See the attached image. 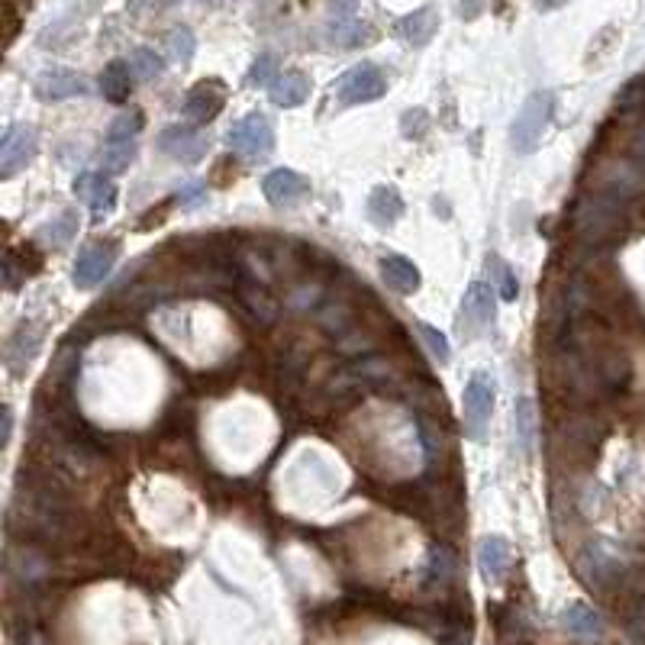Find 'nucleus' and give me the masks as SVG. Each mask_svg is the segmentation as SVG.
<instances>
[{"mask_svg": "<svg viewBox=\"0 0 645 645\" xmlns=\"http://www.w3.org/2000/svg\"><path fill=\"white\" fill-rule=\"evenodd\" d=\"M207 136L194 126H168L159 136V152L175 162H200L207 155Z\"/></svg>", "mask_w": 645, "mask_h": 645, "instance_id": "11", "label": "nucleus"}, {"mask_svg": "<svg viewBox=\"0 0 645 645\" xmlns=\"http://www.w3.org/2000/svg\"><path fill=\"white\" fill-rule=\"evenodd\" d=\"M275 59H271V55H258L255 59V65L249 68V84L252 88H271V84H275Z\"/></svg>", "mask_w": 645, "mask_h": 645, "instance_id": "31", "label": "nucleus"}, {"mask_svg": "<svg viewBox=\"0 0 645 645\" xmlns=\"http://www.w3.org/2000/svg\"><path fill=\"white\" fill-rule=\"evenodd\" d=\"M552 94L549 91H536L526 97V104L516 113V120L510 126V146L520 155H533L539 149L542 136H546L549 120H552Z\"/></svg>", "mask_w": 645, "mask_h": 645, "instance_id": "2", "label": "nucleus"}, {"mask_svg": "<svg viewBox=\"0 0 645 645\" xmlns=\"http://www.w3.org/2000/svg\"><path fill=\"white\" fill-rule=\"evenodd\" d=\"M36 94L42 100L81 97V94H88V81H84V75H78V71H71V68H49V71H42V75H39Z\"/></svg>", "mask_w": 645, "mask_h": 645, "instance_id": "14", "label": "nucleus"}, {"mask_svg": "<svg viewBox=\"0 0 645 645\" xmlns=\"http://www.w3.org/2000/svg\"><path fill=\"white\" fill-rule=\"evenodd\" d=\"M516 442L523 452H533L536 446V404L529 397L516 400Z\"/></svg>", "mask_w": 645, "mask_h": 645, "instance_id": "25", "label": "nucleus"}, {"mask_svg": "<svg viewBox=\"0 0 645 645\" xmlns=\"http://www.w3.org/2000/svg\"><path fill=\"white\" fill-rule=\"evenodd\" d=\"M623 200L616 191H610L607 184L597 188L594 194H587L578 210H575V236L584 246H604L616 236L623 220Z\"/></svg>", "mask_w": 645, "mask_h": 645, "instance_id": "1", "label": "nucleus"}, {"mask_svg": "<svg viewBox=\"0 0 645 645\" xmlns=\"http://www.w3.org/2000/svg\"><path fill=\"white\" fill-rule=\"evenodd\" d=\"M223 104H226V84L220 78H207V81H197L188 91L181 110L191 126H207L210 120H217Z\"/></svg>", "mask_w": 645, "mask_h": 645, "instance_id": "9", "label": "nucleus"}, {"mask_svg": "<svg viewBox=\"0 0 645 645\" xmlns=\"http://www.w3.org/2000/svg\"><path fill=\"white\" fill-rule=\"evenodd\" d=\"M78 236V213L75 210H62L52 223H46L36 233V239L49 242V246H68L71 239Z\"/></svg>", "mask_w": 645, "mask_h": 645, "instance_id": "24", "label": "nucleus"}, {"mask_svg": "<svg viewBox=\"0 0 645 645\" xmlns=\"http://www.w3.org/2000/svg\"><path fill=\"white\" fill-rule=\"evenodd\" d=\"M207 197V188L204 184H184V188L178 191V200H181V207H191V204H200V200Z\"/></svg>", "mask_w": 645, "mask_h": 645, "instance_id": "33", "label": "nucleus"}, {"mask_svg": "<svg viewBox=\"0 0 645 645\" xmlns=\"http://www.w3.org/2000/svg\"><path fill=\"white\" fill-rule=\"evenodd\" d=\"M381 278L387 281V288L397 294H417L420 291V268L413 265V258L407 255H384L381 258Z\"/></svg>", "mask_w": 645, "mask_h": 645, "instance_id": "16", "label": "nucleus"}, {"mask_svg": "<svg viewBox=\"0 0 645 645\" xmlns=\"http://www.w3.org/2000/svg\"><path fill=\"white\" fill-rule=\"evenodd\" d=\"M113 262H117V246H113V242H104V239L91 242V246L78 255L75 271H71V281H75L78 291H91L110 275Z\"/></svg>", "mask_w": 645, "mask_h": 645, "instance_id": "8", "label": "nucleus"}, {"mask_svg": "<svg viewBox=\"0 0 645 645\" xmlns=\"http://www.w3.org/2000/svg\"><path fill=\"white\" fill-rule=\"evenodd\" d=\"M462 407H465V433L468 439L481 442L484 429L491 423V410H494V381L487 371H475L465 384L462 394Z\"/></svg>", "mask_w": 645, "mask_h": 645, "instance_id": "4", "label": "nucleus"}, {"mask_svg": "<svg viewBox=\"0 0 645 645\" xmlns=\"http://www.w3.org/2000/svg\"><path fill=\"white\" fill-rule=\"evenodd\" d=\"M36 352H39V329L20 326L7 342V365L13 368V375H23V368L33 362Z\"/></svg>", "mask_w": 645, "mask_h": 645, "instance_id": "21", "label": "nucleus"}, {"mask_svg": "<svg viewBox=\"0 0 645 645\" xmlns=\"http://www.w3.org/2000/svg\"><path fill=\"white\" fill-rule=\"evenodd\" d=\"M268 94L278 107H300L310 97V78L300 75V71H284L268 88Z\"/></svg>", "mask_w": 645, "mask_h": 645, "instance_id": "20", "label": "nucleus"}, {"mask_svg": "<svg viewBox=\"0 0 645 645\" xmlns=\"http://www.w3.org/2000/svg\"><path fill=\"white\" fill-rule=\"evenodd\" d=\"M433 33H436V13L429 7L400 20V36H404L410 46H426V42L433 39Z\"/></svg>", "mask_w": 645, "mask_h": 645, "instance_id": "23", "label": "nucleus"}, {"mask_svg": "<svg viewBox=\"0 0 645 645\" xmlns=\"http://www.w3.org/2000/svg\"><path fill=\"white\" fill-rule=\"evenodd\" d=\"M384 94H387V78H384V71L371 62L349 68L346 75L336 81V97L342 107L371 104V100H378Z\"/></svg>", "mask_w": 645, "mask_h": 645, "instance_id": "5", "label": "nucleus"}, {"mask_svg": "<svg viewBox=\"0 0 645 645\" xmlns=\"http://www.w3.org/2000/svg\"><path fill=\"white\" fill-rule=\"evenodd\" d=\"M400 217H404V197H400L394 184H378V188L368 194V220L378 229H387Z\"/></svg>", "mask_w": 645, "mask_h": 645, "instance_id": "17", "label": "nucleus"}, {"mask_svg": "<svg viewBox=\"0 0 645 645\" xmlns=\"http://www.w3.org/2000/svg\"><path fill=\"white\" fill-rule=\"evenodd\" d=\"M39 152V136L30 123H17L4 133L0 142V178H13L36 159Z\"/></svg>", "mask_w": 645, "mask_h": 645, "instance_id": "7", "label": "nucleus"}, {"mask_svg": "<svg viewBox=\"0 0 645 645\" xmlns=\"http://www.w3.org/2000/svg\"><path fill=\"white\" fill-rule=\"evenodd\" d=\"M168 52H171V59H178V62H191L194 59L197 39H194V33L188 30V26H178V30L168 36Z\"/></svg>", "mask_w": 645, "mask_h": 645, "instance_id": "30", "label": "nucleus"}, {"mask_svg": "<svg viewBox=\"0 0 645 645\" xmlns=\"http://www.w3.org/2000/svg\"><path fill=\"white\" fill-rule=\"evenodd\" d=\"M139 129H142V113H136V110H129L110 123L107 139H104V171L110 178L123 175V171L133 165Z\"/></svg>", "mask_w": 645, "mask_h": 645, "instance_id": "3", "label": "nucleus"}, {"mask_svg": "<svg viewBox=\"0 0 645 645\" xmlns=\"http://www.w3.org/2000/svg\"><path fill=\"white\" fill-rule=\"evenodd\" d=\"M129 68H133V75L142 78V81H152V78H159L162 71H165V59L155 49H146V46H139L133 55H129Z\"/></svg>", "mask_w": 645, "mask_h": 645, "instance_id": "28", "label": "nucleus"}, {"mask_svg": "<svg viewBox=\"0 0 645 645\" xmlns=\"http://www.w3.org/2000/svg\"><path fill=\"white\" fill-rule=\"evenodd\" d=\"M478 568L487 584H500L510 571V542L500 536H487L478 546Z\"/></svg>", "mask_w": 645, "mask_h": 645, "instance_id": "15", "label": "nucleus"}, {"mask_svg": "<svg viewBox=\"0 0 645 645\" xmlns=\"http://www.w3.org/2000/svg\"><path fill=\"white\" fill-rule=\"evenodd\" d=\"M494 288L484 281H471L465 291V304H462V329L468 326V333H478V329L494 323Z\"/></svg>", "mask_w": 645, "mask_h": 645, "instance_id": "13", "label": "nucleus"}, {"mask_svg": "<svg viewBox=\"0 0 645 645\" xmlns=\"http://www.w3.org/2000/svg\"><path fill=\"white\" fill-rule=\"evenodd\" d=\"M417 333L423 336L426 342V349L433 352V358L439 365H449V358H452V349H449V339L439 333L436 326H429V323H417Z\"/></svg>", "mask_w": 645, "mask_h": 645, "instance_id": "29", "label": "nucleus"}, {"mask_svg": "<svg viewBox=\"0 0 645 645\" xmlns=\"http://www.w3.org/2000/svg\"><path fill=\"white\" fill-rule=\"evenodd\" d=\"M226 146L246 155V159H262V155L275 149V126L262 113H249L226 133Z\"/></svg>", "mask_w": 645, "mask_h": 645, "instance_id": "6", "label": "nucleus"}, {"mask_svg": "<svg viewBox=\"0 0 645 645\" xmlns=\"http://www.w3.org/2000/svg\"><path fill=\"white\" fill-rule=\"evenodd\" d=\"M129 91H133V68L123 59H113L104 71H100V94H104L110 104H126Z\"/></svg>", "mask_w": 645, "mask_h": 645, "instance_id": "19", "label": "nucleus"}, {"mask_svg": "<svg viewBox=\"0 0 645 645\" xmlns=\"http://www.w3.org/2000/svg\"><path fill=\"white\" fill-rule=\"evenodd\" d=\"M442 645H471V636H468V626L462 623H452V629L442 639Z\"/></svg>", "mask_w": 645, "mask_h": 645, "instance_id": "34", "label": "nucleus"}, {"mask_svg": "<svg viewBox=\"0 0 645 645\" xmlns=\"http://www.w3.org/2000/svg\"><path fill=\"white\" fill-rule=\"evenodd\" d=\"M452 571H455V558L449 549H442L436 546L433 552H429V562H426V587H442V584H449L452 578Z\"/></svg>", "mask_w": 645, "mask_h": 645, "instance_id": "27", "label": "nucleus"}, {"mask_svg": "<svg viewBox=\"0 0 645 645\" xmlns=\"http://www.w3.org/2000/svg\"><path fill=\"white\" fill-rule=\"evenodd\" d=\"M487 268H491V284L500 294V300H516L520 297V281H516L513 268L500 255H487Z\"/></svg>", "mask_w": 645, "mask_h": 645, "instance_id": "26", "label": "nucleus"}, {"mask_svg": "<svg viewBox=\"0 0 645 645\" xmlns=\"http://www.w3.org/2000/svg\"><path fill=\"white\" fill-rule=\"evenodd\" d=\"M426 123H429L426 113H423V110H413V113H407L404 123H400V126H404V136H407V139H420V136L426 133Z\"/></svg>", "mask_w": 645, "mask_h": 645, "instance_id": "32", "label": "nucleus"}, {"mask_svg": "<svg viewBox=\"0 0 645 645\" xmlns=\"http://www.w3.org/2000/svg\"><path fill=\"white\" fill-rule=\"evenodd\" d=\"M262 191L268 197L271 207H291L297 200H304L310 194V181L304 175H297L291 168H275L268 171L262 181Z\"/></svg>", "mask_w": 645, "mask_h": 645, "instance_id": "12", "label": "nucleus"}, {"mask_svg": "<svg viewBox=\"0 0 645 645\" xmlns=\"http://www.w3.org/2000/svg\"><path fill=\"white\" fill-rule=\"evenodd\" d=\"M75 197L91 207L94 220H104L117 207V184L107 171H84L81 178H75Z\"/></svg>", "mask_w": 645, "mask_h": 645, "instance_id": "10", "label": "nucleus"}, {"mask_svg": "<svg viewBox=\"0 0 645 645\" xmlns=\"http://www.w3.org/2000/svg\"><path fill=\"white\" fill-rule=\"evenodd\" d=\"M562 626L568 636H575L581 642H594L604 636V620H600V613L594 607L581 604V600H575V604H568L562 610Z\"/></svg>", "mask_w": 645, "mask_h": 645, "instance_id": "18", "label": "nucleus"}, {"mask_svg": "<svg viewBox=\"0 0 645 645\" xmlns=\"http://www.w3.org/2000/svg\"><path fill=\"white\" fill-rule=\"evenodd\" d=\"M491 613H494V623H497V636L507 645H529L533 629H529V623L513 607H491Z\"/></svg>", "mask_w": 645, "mask_h": 645, "instance_id": "22", "label": "nucleus"}]
</instances>
